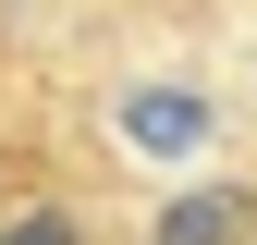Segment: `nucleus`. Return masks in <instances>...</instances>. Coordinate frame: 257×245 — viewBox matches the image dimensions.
<instances>
[{"label":"nucleus","mask_w":257,"mask_h":245,"mask_svg":"<svg viewBox=\"0 0 257 245\" xmlns=\"http://www.w3.org/2000/svg\"><path fill=\"white\" fill-rule=\"evenodd\" d=\"M196 135H208L196 86H135V98H122V147H147V160H184Z\"/></svg>","instance_id":"obj_1"},{"label":"nucleus","mask_w":257,"mask_h":245,"mask_svg":"<svg viewBox=\"0 0 257 245\" xmlns=\"http://www.w3.org/2000/svg\"><path fill=\"white\" fill-rule=\"evenodd\" d=\"M147 245H257V196H245V184H208V196L159 208V233H147Z\"/></svg>","instance_id":"obj_2"},{"label":"nucleus","mask_w":257,"mask_h":245,"mask_svg":"<svg viewBox=\"0 0 257 245\" xmlns=\"http://www.w3.org/2000/svg\"><path fill=\"white\" fill-rule=\"evenodd\" d=\"M0 245H74V221H61V208H37V221H13Z\"/></svg>","instance_id":"obj_3"}]
</instances>
